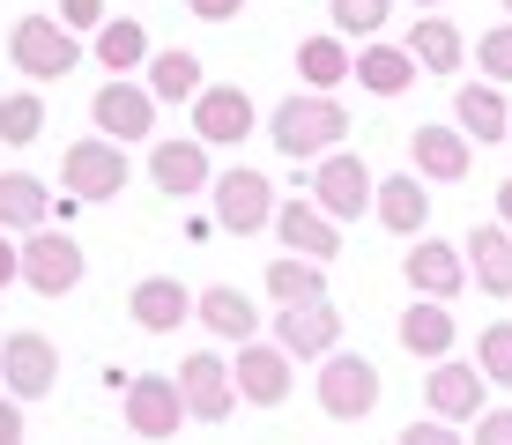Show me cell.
I'll return each instance as SVG.
<instances>
[{"label": "cell", "instance_id": "7c38bea8", "mask_svg": "<svg viewBox=\"0 0 512 445\" xmlns=\"http://www.w3.org/2000/svg\"><path fill=\"white\" fill-rule=\"evenodd\" d=\"M186 416H193V408H186V394H179V379H156V371L127 379V431H134V438L164 445Z\"/></svg>", "mask_w": 512, "mask_h": 445}, {"label": "cell", "instance_id": "ffe728a7", "mask_svg": "<svg viewBox=\"0 0 512 445\" xmlns=\"http://www.w3.org/2000/svg\"><path fill=\"white\" fill-rule=\"evenodd\" d=\"M127 312H134V327H141V334H179V327H186V312H201V297H186V282H179V275H149V282H134Z\"/></svg>", "mask_w": 512, "mask_h": 445}, {"label": "cell", "instance_id": "3957f363", "mask_svg": "<svg viewBox=\"0 0 512 445\" xmlns=\"http://www.w3.org/2000/svg\"><path fill=\"white\" fill-rule=\"evenodd\" d=\"M8 60L23 67L30 82H67L75 60H82V45H75V30H67L60 15H23V23L8 30Z\"/></svg>", "mask_w": 512, "mask_h": 445}, {"label": "cell", "instance_id": "9a60e30c", "mask_svg": "<svg viewBox=\"0 0 512 445\" xmlns=\"http://www.w3.org/2000/svg\"><path fill=\"white\" fill-rule=\"evenodd\" d=\"M275 238H282V253H305V260H320V267L342 253V223H334L320 201H282L275 208Z\"/></svg>", "mask_w": 512, "mask_h": 445}, {"label": "cell", "instance_id": "836d02e7", "mask_svg": "<svg viewBox=\"0 0 512 445\" xmlns=\"http://www.w3.org/2000/svg\"><path fill=\"white\" fill-rule=\"evenodd\" d=\"M327 15H334V30H342V38H364V45H372L379 30H386V15H394V0H327Z\"/></svg>", "mask_w": 512, "mask_h": 445}, {"label": "cell", "instance_id": "ac0fdd59", "mask_svg": "<svg viewBox=\"0 0 512 445\" xmlns=\"http://www.w3.org/2000/svg\"><path fill=\"white\" fill-rule=\"evenodd\" d=\"M453 127H461L468 141H483V149H498V141H512V104L498 82H461L453 89Z\"/></svg>", "mask_w": 512, "mask_h": 445}, {"label": "cell", "instance_id": "4dcf8cb0", "mask_svg": "<svg viewBox=\"0 0 512 445\" xmlns=\"http://www.w3.org/2000/svg\"><path fill=\"white\" fill-rule=\"evenodd\" d=\"M149 89H156V104H193L208 89V75H201V60H193L186 45H171V52L149 60Z\"/></svg>", "mask_w": 512, "mask_h": 445}, {"label": "cell", "instance_id": "7a4b0ae2", "mask_svg": "<svg viewBox=\"0 0 512 445\" xmlns=\"http://www.w3.org/2000/svg\"><path fill=\"white\" fill-rule=\"evenodd\" d=\"M379 394H386V379H379L372 356H357V349L320 356V386H312V401H320L334 423H364L379 408Z\"/></svg>", "mask_w": 512, "mask_h": 445}, {"label": "cell", "instance_id": "8d00e7d4", "mask_svg": "<svg viewBox=\"0 0 512 445\" xmlns=\"http://www.w3.org/2000/svg\"><path fill=\"white\" fill-rule=\"evenodd\" d=\"M394 445H468L461 438V423H438V416H423V423H409Z\"/></svg>", "mask_w": 512, "mask_h": 445}, {"label": "cell", "instance_id": "f35d334b", "mask_svg": "<svg viewBox=\"0 0 512 445\" xmlns=\"http://www.w3.org/2000/svg\"><path fill=\"white\" fill-rule=\"evenodd\" d=\"M60 23L67 30H104L112 15H104V0H60Z\"/></svg>", "mask_w": 512, "mask_h": 445}, {"label": "cell", "instance_id": "7bdbcfd3", "mask_svg": "<svg viewBox=\"0 0 512 445\" xmlns=\"http://www.w3.org/2000/svg\"><path fill=\"white\" fill-rule=\"evenodd\" d=\"M498 223L512 230V178H505V186H498Z\"/></svg>", "mask_w": 512, "mask_h": 445}, {"label": "cell", "instance_id": "d4e9b609", "mask_svg": "<svg viewBox=\"0 0 512 445\" xmlns=\"http://www.w3.org/2000/svg\"><path fill=\"white\" fill-rule=\"evenodd\" d=\"M372 216H379V230H394V238H423V223H431V193H423V178H416V171L379 178Z\"/></svg>", "mask_w": 512, "mask_h": 445}, {"label": "cell", "instance_id": "74e56055", "mask_svg": "<svg viewBox=\"0 0 512 445\" xmlns=\"http://www.w3.org/2000/svg\"><path fill=\"white\" fill-rule=\"evenodd\" d=\"M468 445H512V408H483L475 416V438Z\"/></svg>", "mask_w": 512, "mask_h": 445}, {"label": "cell", "instance_id": "30bf717a", "mask_svg": "<svg viewBox=\"0 0 512 445\" xmlns=\"http://www.w3.org/2000/svg\"><path fill=\"white\" fill-rule=\"evenodd\" d=\"M171 379H179V394H186V408H193V423H223L231 416V408L245 401L238 394V379H231V364H223L216 349H193L179 371H171Z\"/></svg>", "mask_w": 512, "mask_h": 445}, {"label": "cell", "instance_id": "d6986e66", "mask_svg": "<svg viewBox=\"0 0 512 445\" xmlns=\"http://www.w3.org/2000/svg\"><path fill=\"white\" fill-rule=\"evenodd\" d=\"M409 156H416V178H431V186H461L475 171V141L461 127H416Z\"/></svg>", "mask_w": 512, "mask_h": 445}, {"label": "cell", "instance_id": "e0dca14e", "mask_svg": "<svg viewBox=\"0 0 512 445\" xmlns=\"http://www.w3.org/2000/svg\"><path fill=\"white\" fill-rule=\"evenodd\" d=\"M149 186L171 193V201H193L201 186H216V171H208V141H156V149H149Z\"/></svg>", "mask_w": 512, "mask_h": 445}, {"label": "cell", "instance_id": "7402d4cb", "mask_svg": "<svg viewBox=\"0 0 512 445\" xmlns=\"http://www.w3.org/2000/svg\"><path fill=\"white\" fill-rule=\"evenodd\" d=\"M193 319H201L216 342H260V305L238 290V282H208V290H201V312H193Z\"/></svg>", "mask_w": 512, "mask_h": 445}, {"label": "cell", "instance_id": "9c48e42d", "mask_svg": "<svg viewBox=\"0 0 512 445\" xmlns=\"http://www.w3.org/2000/svg\"><path fill=\"white\" fill-rule=\"evenodd\" d=\"M0 379H8L15 401H45L52 386H60V349H52V334H8L0 342Z\"/></svg>", "mask_w": 512, "mask_h": 445}, {"label": "cell", "instance_id": "4fadbf2b", "mask_svg": "<svg viewBox=\"0 0 512 445\" xmlns=\"http://www.w3.org/2000/svg\"><path fill=\"white\" fill-rule=\"evenodd\" d=\"M401 275L416 282V297H438V305H453V297L468 290V253L461 245H446V238H416L409 245V260H401Z\"/></svg>", "mask_w": 512, "mask_h": 445}, {"label": "cell", "instance_id": "60d3db41", "mask_svg": "<svg viewBox=\"0 0 512 445\" xmlns=\"http://www.w3.org/2000/svg\"><path fill=\"white\" fill-rule=\"evenodd\" d=\"M201 23H231V15H245V0H186Z\"/></svg>", "mask_w": 512, "mask_h": 445}, {"label": "cell", "instance_id": "f6af8a7d", "mask_svg": "<svg viewBox=\"0 0 512 445\" xmlns=\"http://www.w3.org/2000/svg\"><path fill=\"white\" fill-rule=\"evenodd\" d=\"M505 15H512V0H505Z\"/></svg>", "mask_w": 512, "mask_h": 445}, {"label": "cell", "instance_id": "277c9868", "mask_svg": "<svg viewBox=\"0 0 512 445\" xmlns=\"http://www.w3.org/2000/svg\"><path fill=\"white\" fill-rule=\"evenodd\" d=\"M127 149L119 141H67V156H60V193H75V201H119L127 193Z\"/></svg>", "mask_w": 512, "mask_h": 445}, {"label": "cell", "instance_id": "f1b7e54d", "mask_svg": "<svg viewBox=\"0 0 512 445\" xmlns=\"http://www.w3.org/2000/svg\"><path fill=\"white\" fill-rule=\"evenodd\" d=\"M260 282H268L275 305H320V297H327V267H320V260H305V253H282Z\"/></svg>", "mask_w": 512, "mask_h": 445}, {"label": "cell", "instance_id": "4316f807", "mask_svg": "<svg viewBox=\"0 0 512 445\" xmlns=\"http://www.w3.org/2000/svg\"><path fill=\"white\" fill-rule=\"evenodd\" d=\"M401 45L416 52L423 75H461V60H468V38L446 23V15H416V30H409Z\"/></svg>", "mask_w": 512, "mask_h": 445}, {"label": "cell", "instance_id": "8fae6325", "mask_svg": "<svg viewBox=\"0 0 512 445\" xmlns=\"http://www.w3.org/2000/svg\"><path fill=\"white\" fill-rule=\"evenodd\" d=\"M23 282L38 297H67L82 282V245L67 238V230H52V223L30 230V238H23Z\"/></svg>", "mask_w": 512, "mask_h": 445}, {"label": "cell", "instance_id": "1f68e13d", "mask_svg": "<svg viewBox=\"0 0 512 445\" xmlns=\"http://www.w3.org/2000/svg\"><path fill=\"white\" fill-rule=\"evenodd\" d=\"M97 60L112 67V75H134L141 60H156V52H149V30H141L134 15H127V23H119V15H112V23L97 30Z\"/></svg>", "mask_w": 512, "mask_h": 445}, {"label": "cell", "instance_id": "ba28073f", "mask_svg": "<svg viewBox=\"0 0 512 445\" xmlns=\"http://www.w3.org/2000/svg\"><path fill=\"white\" fill-rule=\"evenodd\" d=\"M231 379H238V394L253 408H282V401H290V386H297V356L282 342H238Z\"/></svg>", "mask_w": 512, "mask_h": 445}, {"label": "cell", "instance_id": "603a6c76", "mask_svg": "<svg viewBox=\"0 0 512 445\" xmlns=\"http://www.w3.org/2000/svg\"><path fill=\"white\" fill-rule=\"evenodd\" d=\"M453 342H461V327H453V312L438 305V297H416V305L401 312V349H409L416 364H446Z\"/></svg>", "mask_w": 512, "mask_h": 445}, {"label": "cell", "instance_id": "d590c367", "mask_svg": "<svg viewBox=\"0 0 512 445\" xmlns=\"http://www.w3.org/2000/svg\"><path fill=\"white\" fill-rule=\"evenodd\" d=\"M475 60H483V82H512V23L483 30V45H475Z\"/></svg>", "mask_w": 512, "mask_h": 445}, {"label": "cell", "instance_id": "ab89813d", "mask_svg": "<svg viewBox=\"0 0 512 445\" xmlns=\"http://www.w3.org/2000/svg\"><path fill=\"white\" fill-rule=\"evenodd\" d=\"M8 282H23V245L0 230V290H8Z\"/></svg>", "mask_w": 512, "mask_h": 445}, {"label": "cell", "instance_id": "8992f818", "mask_svg": "<svg viewBox=\"0 0 512 445\" xmlns=\"http://www.w3.org/2000/svg\"><path fill=\"white\" fill-rule=\"evenodd\" d=\"M312 201H320L334 223H357L364 208L379 201V178L364 171V156L334 149V156H320V164H312Z\"/></svg>", "mask_w": 512, "mask_h": 445}, {"label": "cell", "instance_id": "52a82bcc", "mask_svg": "<svg viewBox=\"0 0 512 445\" xmlns=\"http://www.w3.org/2000/svg\"><path fill=\"white\" fill-rule=\"evenodd\" d=\"M275 186L260 171H245V164H231V171H216V223L231 230V238H253V230H275Z\"/></svg>", "mask_w": 512, "mask_h": 445}, {"label": "cell", "instance_id": "6da1fadb", "mask_svg": "<svg viewBox=\"0 0 512 445\" xmlns=\"http://www.w3.org/2000/svg\"><path fill=\"white\" fill-rule=\"evenodd\" d=\"M268 134H275V149L290 156H334L349 141V104H334V97H320V89H297L290 104H275V119H268Z\"/></svg>", "mask_w": 512, "mask_h": 445}, {"label": "cell", "instance_id": "83f0119b", "mask_svg": "<svg viewBox=\"0 0 512 445\" xmlns=\"http://www.w3.org/2000/svg\"><path fill=\"white\" fill-rule=\"evenodd\" d=\"M45 223H52V193L30 171H0V230H8V238L23 230L30 238V230H45Z\"/></svg>", "mask_w": 512, "mask_h": 445}, {"label": "cell", "instance_id": "5bb4252c", "mask_svg": "<svg viewBox=\"0 0 512 445\" xmlns=\"http://www.w3.org/2000/svg\"><path fill=\"white\" fill-rule=\"evenodd\" d=\"M253 134V97H245L238 82H208L201 97H193V141H208V149H231V141Z\"/></svg>", "mask_w": 512, "mask_h": 445}, {"label": "cell", "instance_id": "cb8c5ba5", "mask_svg": "<svg viewBox=\"0 0 512 445\" xmlns=\"http://www.w3.org/2000/svg\"><path fill=\"white\" fill-rule=\"evenodd\" d=\"M461 253H468V275L483 297H512V230L505 223H475Z\"/></svg>", "mask_w": 512, "mask_h": 445}, {"label": "cell", "instance_id": "f546056e", "mask_svg": "<svg viewBox=\"0 0 512 445\" xmlns=\"http://www.w3.org/2000/svg\"><path fill=\"white\" fill-rule=\"evenodd\" d=\"M357 82L372 89V97H401V89L416 82V52L409 45H364L357 52Z\"/></svg>", "mask_w": 512, "mask_h": 445}, {"label": "cell", "instance_id": "5b68a950", "mask_svg": "<svg viewBox=\"0 0 512 445\" xmlns=\"http://www.w3.org/2000/svg\"><path fill=\"white\" fill-rule=\"evenodd\" d=\"M90 119H97L104 141H119V149H127V141H149V134H156V89L112 75V82L90 97Z\"/></svg>", "mask_w": 512, "mask_h": 445}, {"label": "cell", "instance_id": "44dd1931", "mask_svg": "<svg viewBox=\"0 0 512 445\" xmlns=\"http://www.w3.org/2000/svg\"><path fill=\"white\" fill-rule=\"evenodd\" d=\"M275 342L290 349V356H334V342H342V312L327 305H282L275 312Z\"/></svg>", "mask_w": 512, "mask_h": 445}, {"label": "cell", "instance_id": "b9f144b4", "mask_svg": "<svg viewBox=\"0 0 512 445\" xmlns=\"http://www.w3.org/2000/svg\"><path fill=\"white\" fill-rule=\"evenodd\" d=\"M0 445H23V401H0Z\"/></svg>", "mask_w": 512, "mask_h": 445}, {"label": "cell", "instance_id": "484cf974", "mask_svg": "<svg viewBox=\"0 0 512 445\" xmlns=\"http://www.w3.org/2000/svg\"><path fill=\"white\" fill-rule=\"evenodd\" d=\"M349 75H357V52H349L342 30H327V38H305V45H297V82H305V89L334 97Z\"/></svg>", "mask_w": 512, "mask_h": 445}, {"label": "cell", "instance_id": "d6a6232c", "mask_svg": "<svg viewBox=\"0 0 512 445\" xmlns=\"http://www.w3.org/2000/svg\"><path fill=\"white\" fill-rule=\"evenodd\" d=\"M38 134H45V97L38 89H8V97H0V141H8V149H30Z\"/></svg>", "mask_w": 512, "mask_h": 445}, {"label": "cell", "instance_id": "e575fe53", "mask_svg": "<svg viewBox=\"0 0 512 445\" xmlns=\"http://www.w3.org/2000/svg\"><path fill=\"white\" fill-rule=\"evenodd\" d=\"M475 364H483L490 386H512V319H498V327L475 334Z\"/></svg>", "mask_w": 512, "mask_h": 445}, {"label": "cell", "instance_id": "ee69618b", "mask_svg": "<svg viewBox=\"0 0 512 445\" xmlns=\"http://www.w3.org/2000/svg\"><path fill=\"white\" fill-rule=\"evenodd\" d=\"M409 8H416V15H423V8H446V0H409Z\"/></svg>", "mask_w": 512, "mask_h": 445}, {"label": "cell", "instance_id": "2e32d148", "mask_svg": "<svg viewBox=\"0 0 512 445\" xmlns=\"http://www.w3.org/2000/svg\"><path fill=\"white\" fill-rule=\"evenodd\" d=\"M483 364H431V379H423V401H431V416L438 423H475L483 416Z\"/></svg>", "mask_w": 512, "mask_h": 445}]
</instances>
